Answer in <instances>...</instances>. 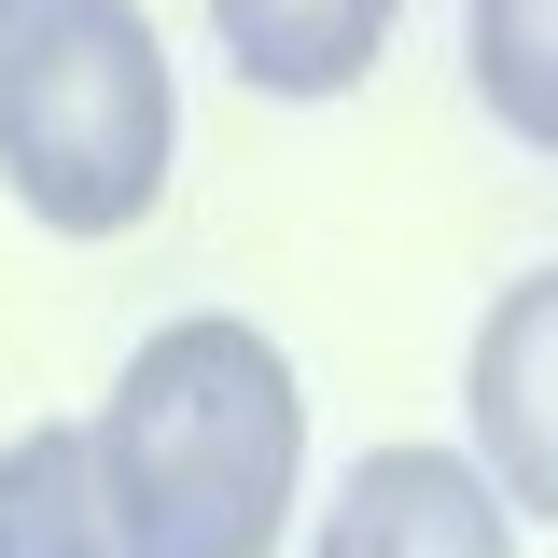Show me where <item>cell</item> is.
Masks as SVG:
<instances>
[{
  "label": "cell",
  "mask_w": 558,
  "mask_h": 558,
  "mask_svg": "<svg viewBox=\"0 0 558 558\" xmlns=\"http://www.w3.org/2000/svg\"><path fill=\"white\" fill-rule=\"evenodd\" d=\"M14 14H43V0H0V28H14Z\"/></svg>",
  "instance_id": "cell-8"
},
{
  "label": "cell",
  "mask_w": 558,
  "mask_h": 558,
  "mask_svg": "<svg viewBox=\"0 0 558 558\" xmlns=\"http://www.w3.org/2000/svg\"><path fill=\"white\" fill-rule=\"evenodd\" d=\"M98 488L126 558H279L307 475V391L252 322H168L98 405Z\"/></svg>",
  "instance_id": "cell-1"
},
{
  "label": "cell",
  "mask_w": 558,
  "mask_h": 558,
  "mask_svg": "<svg viewBox=\"0 0 558 558\" xmlns=\"http://www.w3.org/2000/svg\"><path fill=\"white\" fill-rule=\"evenodd\" d=\"M307 558H517V517H502V488L461 447H377L322 502Z\"/></svg>",
  "instance_id": "cell-4"
},
{
  "label": "cell",
  "mask_w": 558,
  "mask_h": 558,
  "mask_svg": "<svg viewBox=\"0 0 558 558\" xmlns=\"http://www.w3.org/2000/svg\"><path fill=\"white\" fill-rule=\"evenodd\" d=\"M475 98L558 154V0H475Z\"/></svg>",
  "instance_id": "cell-7"
},
{
  "label": "cell",
  "mask_w": 558,
  "mask_h": 558,
  "mask_svg": "<svg viewBox=\"0 0 558 558\" xmlns=\"http://www.w3.org/2000/svg\"><path fill=\"white\" fill-rule=\"evenodd\" d=\"M182 84L140 0H43L0 28V182L57 238H126L168 196Z\"/></svg>",
  "instance_id": "cell-2"
},
{
  "label": "cell",
  "mask_w": 558,
  "mask_h": 558,
  "mask_svg": "<svg viewBox=\"0 0 558 558\" xmlns=\"http://www.w3.org/2000/svg\"><path fill=\"white\" fill-rule=\"evenodd\" d=\"M461 405H475V475L502 488V517L558 531V266L502 279V307L475 322V363H461Z\"/></svg>",
  "instance_id": "cell-3"
},
{
  "label": "cell",
  "mask_w": 558,
  "mask_h": 558,
  "mask_svg": "<svg viewBox=\"0 0 558 558\" xmlns=\"http://www.w3.org/2000/svg\"><path fill=\"white\" fill-rule=\"evenodd\" d=\"M391 14L405 0H209L238 84H266V98H349L391 57Z\"/></svg>",
  "instance_id": "cell-5"
},
{
  "label": "cell",
  "mask_w": 558,
  "mask_h": 558,
  "mask_svg": "<svg viewBox=\"0 0 558 558\" xmlns=\"http://www.w3.org/2000/svg\"><path fill=\"white\" fill-rule=\"evenodd\" d=\"M0 558H126L112 488H98V447L70 418H43V433L0 447Z\"/></svg>",
  "instance_id": "cell-6"
}]
</instances>
